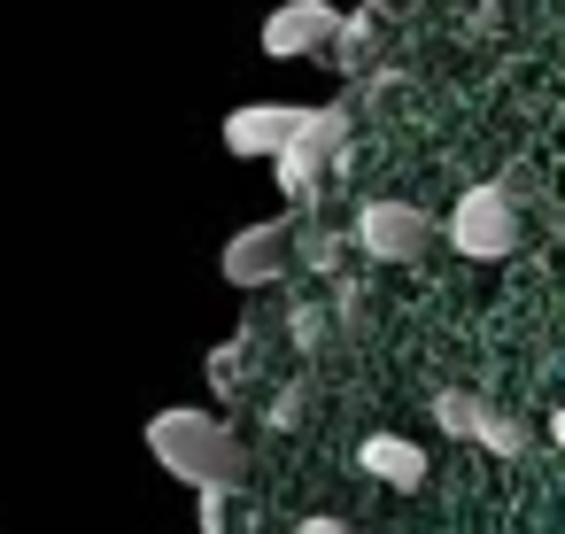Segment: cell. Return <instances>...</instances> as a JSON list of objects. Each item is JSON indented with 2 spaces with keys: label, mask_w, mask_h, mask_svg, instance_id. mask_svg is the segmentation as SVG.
Returning a JSON list of instances; mask_svg holds the SVG:
<instances>
[{
  "label": "cell",
  "mask_w": 565,
  "mask_h": 534,
  "mask_svg": "<svg viewBox=\"0 0 565 534\" xmlns=\"http://www.w3.org/2000/svg\"><path fill=\"white\" fill-rule=\"evenodd\" d=\"M140 441H148V457H156L171 480H186L194 495H233V488L248 480V449H241V434H233L217 410H202V403L156 410Z\"/></svg>",
  "instance_id": "1"
},
{
  "label": "cell",
  "mask_w": 565,
  "mask_h": 534,
  "mask_svg": "<svg viewBox=\"0 0 565 534\" xmlns=\"http://www.w3.org/2000/svg\"><path fill=\"white\" fill-rule=\"evenodd\" d=\"M449 241H457V256H472V264H503V256L519 248V202H511L503 186H465L457 210H449Z\"/></svg>",
  "instance_id": "2"
},
{
  "label": "cell",
  "mask_w": 565,
  "mask_h": 534,
  "mask_svg": "<svg viewBox=\"0 0 565 534\" xmlns=\"http://www.w3.org/2000/svg\"><path fill=\"white\" fill-rule=\"evenodd\" d=\"M341 140H349V109L341 102L310 109V125L279 148V194L287 202H310V186L326 179V163H341Z\"/></svg>",
  "instance_id": "3"
},
{
  "label": "cell",
  "mask_w": 565,
  "mask_h": 534,
  "mask_svg": "<svg viewBox=\"0 0 565 534\" xmlns=\"http://www.w3.org/2000/svg\"><path fill=\"white\" fill-rule=\"evenodd\" d=\"M341 32V9L333 0H279L264 17V55L271 63H295V55H326Z\"/></svg>",
  "instance_id": "4"
},
{
  "label": "cell",
  "mask_w": 565,
  "mask_h": 534,
  "mask_svg": "<svg viewBox=\"0 0 565 534\" xmlns=\"http://www.w3.org/2000/svg\"><path fill=\"white\" fill-rule=\"evenodd\" d=\"M356 241H364V256H372V264H411V256H426L434 217H426V210H411V202H364Z\"/></svg>",
  "instance_id": "5"
},
{
  "label": "cell",
  "mask_w": 565,
  "mask_h": 534,
  "mask_svg": "<svg viewBox=\"0 0 565 534\" xmlns=\"http://www.w3.org/2000/svg\"><path fill=\"white\" fill-rule=\"evenodd\" d=\"M302 125H310V109H295V102H256V109H233V117H225V148L279 163V148H287Z\"/></svg>",
  "instance_id": "6"
},
{
  "label": "cell",
  "mask_w": 565,
  "mask_h": 534,
  "mask_svg": "<svg viewBox=\"0 0 565 534\" xmlns=\"http://www.w3.org/2000/svg\"><path fill=\"white\" fill-rule=\"evenodd\" d=\"M279 264H287V217H264V225L233 233V241H225V256H217V271H225L233 287H271V279H279Z\"/></svg>",
  "instance_id": "7"
},
{
  "label": "cell",
  "mask_w": 565,
  "mask_h": 534,
  "mask_svg": "<svg viewBox=\"0 0 565 534\" xmlns=\"http://www.w3.org/2000/svg\"><path fill=\"white\" fill-rule=\"evenodd\" d=\"M356 464H364L380 488H426V449H418V441H403V434H364Z\"/></svg>",
  "instance_id": "8"
},
{
  "label": "cell",
  "mask_w": 565,
  "mask_h": 534,
  "mask_svg": "<svg viewBox=\"0 0 565 534\" xmlns=\"http://www.w3.org/2000/svg\"><path fill=\"white\" fill-rule=\"evenodd\" d=\"M472 441H480L488 457H519V449H526V426H519L511 410H495V403H480V418H472Z\"/></svg>",
  "instance_id": "9"
},
{
  "label": "cell",
  "mask_w": 565,
  "mask_h": 534,
  "mask_svg": "<svg viewBox=\"0 0 565 534\" xmlns=\"http://www.w3.org/2000/svg\"><path fill=\"white\" fill-rule=\"evenodd\" d=\"M372 40H380V32H372V17H364V9H349V17H341V32H333V47H326V55H333V63H349V71H356V63H364V55H372Z\"/></svg>",
  "instance_id": "10"
},
{
  "label": "cell",
  "mask_w": 565,
  "mask_h": 534,
  "mask_svg": "<svg viewBox=\"0 0 565 534\" xmlns=\"http://www.w3.org/2000/svg\"><path fill=\"white\" fill-rule=\"evenodd\" d=\"M434 418H441V434H457V441H472V418H480V395H434Z\"/></svg>",
  "instance_id": "11"
},
{
  "label": "cell",
  "mask_w": 565,
  "mask_h": 534,
  "mask_svg": "<svg viewBox=\"0 0 565 534\" xmlns=\"http://www.w3.org/2000/svg\"><path fill=\"white\" fill-rule=\"evenodd\" d=\"M403 9H411V0H364V17H372V24H395Z\"/></svg>",
  "instance_id": "12"
},
{
  "label": "cell",
  "mask_w": 565,
  "mask_h": 534,
  "mask_svg": "<svg viewBox=\"0 0 565 534\" xmlns=\"http://www.w3.org/2000/svg\"><path fill=\"white\" fill-rule=\"evenodd\" d=\"M295 534H356V526H341V519H302Z\"/></svg>",
  "instance_id": "13"
},
{
  "label": "cell",
  "mask_w": 565,
  "mask_h": 534,
  "mask_svg": "<svg viewBox=\"0 0 565 534\" xmlns=\"http://www.w3.org/2000/svg\"><path fill=\"white\" fill-rule=\"evenodd\" d=\"M550 441H557V449H565V403H557V410H550Z\"/></svg>",
  "instance_id": "14"
}]
</instances>
